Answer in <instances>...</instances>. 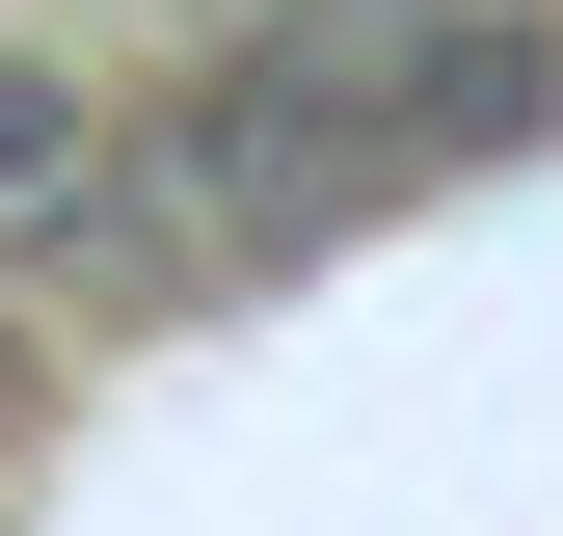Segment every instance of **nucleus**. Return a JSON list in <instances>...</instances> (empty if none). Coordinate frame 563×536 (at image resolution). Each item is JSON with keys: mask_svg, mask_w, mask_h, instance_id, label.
Returning a JSON list of instances; mask_svg holds the SVG:
<instances>
[]
</instances>
